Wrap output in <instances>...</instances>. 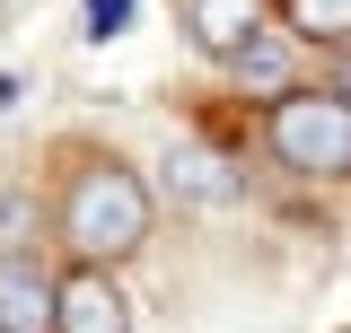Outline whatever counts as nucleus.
<instances>
[{"mask_svg": "<svg viewBox=\"0 0 351 333\" xmlns=\"http://www.w3.org/2000/svg\"><path fill=\"white\" fill-rule=\"evenodd\" d=\"M62 237L80 254H132L149 237V184L132 175V166H88L80 184H71V202H62Z\"/></svg>", "mask_w": 351, "mask_h": 333, "instance_id": "obj_1", "label": "nucleus"}, {"mask_svg": "<svg viewBox=\"0 0 351 333\" xmlns=\"http://www.w3.org/2000/svg\"><path fill=\"white\" fill-rule=\"evenodd\" d=\"M272 149L299 175H351V97H281Z\"/></svg>", "mask_w": 351, "mask_h": 333, "instance_id": "obj_2", "label": "nucleus"}, {"mask_svg": "<svg viewBox=\"0 0 351 333\" xmlns=\"http://www.w3.org/2000/svg\"><path fill=\"white\" fill-rule=\"evenodd\" d=\"M0 333H62V281L27 254H0Z\"/></svg>", "mask_w": 351, "mask_h": 333, "instance_id": "obj_3", "label": "nucleus"}, {"mask_svg": "<svg viewBox=\"0 0 351 333\" xmlns=\"http://www.w3.org/2000/svg\"><path fill=\"white\" fill-rule=\"evenodd\" d=\"M62 333H132V307L106 272H71L62 281Z\"/></svg>", "mask_w": 351, "mask_h": 333, "instance_id": "obj_4", "label": "nucleus"}, {"mask_svg": "<svg viewBox=\"0 0 351 333\" xmlns=\"http://www.w3.org/2000/svg\"><path fill=\"white\" fill-rule=\"evenodd\" d=\"M184 27H193V44H202V53H219V62H237V53L263 36L255 0H184Z\"/></svg>", "mask_w": 351, "mask_h": 333, "instance_id": "obj_5", "label": "nucleus"}, {"mask_svg": "<svg viewBox=\"0 0 351 333\" xmlns=\"http://www.w3.org/2000/svg\"><path fill=\"white\" fill-rule=\"evenodd\" d=\"M167 193H176V202L219 210V202H237V175H228L211 149H167Z\"/></svg>", "mask_w": 351, "mask_h": 333, "instance_id": "obj_6", "label": "nucleus"}, {"mask_svg": "<svg viewBox=\"0 0 351 333\" xmlns=\"http://www.w3.org/2000/svg\"><path fill=\"white\" fill-rule=\"evenodd\" d=\"M237 79L263 88V97H290V44H281V36H255L246 53H237Z\"/></svg>", "mask_w": 351, "mask_h": 333, "instance_id": "obj_7", "label": "nucleus"}, {"mask_svg": "<svg viewBox=\"0 0 351 333\" xmlns=\"http://www.w3.org/2000/svg\"><path fill=\"white\" fill-rule=\"evenodd\" d=\"M290 27H299V36L343 44V36H351V0H290Z\"/></svg>", "mask_w": 351, "mask_h": 333, "instance_id": "obj_8", "label": "nucleus"}, {"mask_svg": "<svg viewBox=\"0 0 351 333\" xmlns=\"http://www.w3.org/2000/svg\"><path fill=\"white\" fill-rule=\"evenodd\" d=\"M132 27V0H88V36L106 44V36H123Z\"/></svg>", "mask_w": 351, "mask_h": 333, "instance_id": "obj_9", "label": "nucleus"}, {"mask_svg": "<svg viewBox=\"0 0 351 333\" xmlns=\"http://www.w3.org/2000/svg\"><path fill=\"white\" fill-rule=\"evenodd\" d=\"M334 97H351V62H343V88H334Z\"/></svg>", "mask_w": 351, "mask_h": 333, "instance_id": "obj_10", "label": "nucleus"}]
</instances>
